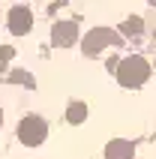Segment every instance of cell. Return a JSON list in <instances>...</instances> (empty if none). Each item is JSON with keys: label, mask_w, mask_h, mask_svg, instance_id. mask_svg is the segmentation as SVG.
<instances>
[{"label": "cell", "mask_w": 156, "mask_h": 159, "mask_svg": "<svg viewBox=\"0 0 156 159\" xmlns=\"http://www.w3.org/2000/svg\"><path fill=\"white\" fill-rule=\"evenodd\" d=\"M147 75H150V66L138 54L123 57V60L117 63V81H120L123 87H141V84L147 81Z\"/></svg>", "instance_id": "1"}, {"label": "cell", "mask_w": 156, "mask_h": 159, "mask_svg": "<svg viewBox=\"0 0 156 159\" xmlns=\"http://www.w3.org/2000/svg\"><path fill=\"white\" fill-rule=\"evenodd\" d=\"M9 30H12V33L15 36H21V33H27V30H30V27H33V15H30V9L27 6H12L9 9Z\"/></svg>", "instance_id": "5"}, {"label": "cell", "mask_w": 156, "mask_h": 159, "mask_svg": "<svg viewBox=\"0 0 156 159\" xmlns=\"http://www.w3.org/2000/svg\"><path fill=\"white\" fill-rule=\"evenodd\" d=\"M120 33H123V36H135V33H141V18H138V15L126 18V21L120 24Z\"/></svg>", "instance_id": "8"}, {"label": "cell", "mask_w": 156, "mask_h": 159, "mask_svg": "<svg viewBox=\"0 0 156 159\" xmlns=\"http://www.w3.org/2000/svg\"><path fill=\"white\" fill-rule=\"evenodd\" d=\"M132 156H135V147L126 138H114L105 147V159H132Z\"/></svg>", "instance_id": "6"}, {"label": "cell", "mask_w": 156, "mask_h": 159, "mask_svg": "<svg viewBox=\"0 0 156 159\" xmlns=\"http://www.w3.org/2000/svg\"><path fill=\"white\" fill-rule=\"evenodd\" d=\"M45 135H48V126H45L42 117H36V114H27L24 120L18 123V138H21V144H27V147L42 144Z\"/></svg>", "instance_id": "3"}, {"label": "cell", "mask_w": 156, "mask_h": 159, "mask_svg": "<svg viewBox=\"0 0 156 159\" xmlns=\"http://www.w3.org/2000/svg\"><path fill=\"white\" fill-rule=\"evenodd\" d=\"M51 39L54 45H60V48H69V45L78 42V24L75 21H60V24L51 27Z\"/></svg>", "instance_id": "4"}, {"label": "cell", "mask_w": 156, "mask_h": 159, "mask_svg": "<svg viewBox=\"0 0 156 159\" xmlns=\"http://www.w3.org/2000/svg\"><path fill=\"white\" fill-rule=\"evenodd\" d=\"M9 57H12V48H0V63L9 60Z\"/></svg>", "instance_id": "10"}, {"label": "cell", "mask_w": 156, "mask_h": 159, "mask_svg": "<svg viewBox=\"0 0 156 159\" xmlns=\"http://www.w3.org/2000/svg\"><path fill=\"white\" fill-rule=\"evenodd\" d=\"M0 123H3V114H0Z\"/></svg>", "instance_id": "11"}, {"label": "cell", "mask_w": 156, "mask_h": 159, "mask_svg": "<svg viewBox=\"0 0 156 159\" xmlns=\"http://www.w3.org/2000/svg\"><path fill=\"white\" fill-rule=\"evenodd\" d=\"M108 45H120V33H117V30H108V27H93V30L84 33L81 48H84L87 57H93V54H99L102 48H108Z\"/></svg>", "instance_id": "2"}, {"label": "cell", "mask_w": 156, "mask_h": 159, "mask_svg": "<svg viewBox=\"0 0 156 159\" xmlns=\"http://www.w3.org/2000/svg\"><path fill=\"white\" fill-rule=\"evenodd\" d=\"M9 78H12V81H21V84H27V87H33V84H36V81L30 78V75H27V72H12V75H9Z\"/></svg>", "instance_id": "9"}, {"label": "cell", "mask_w": 156, "mask_h": 159, "mask_svg": "<svg viewBox=\"0 0 156 159\" xmlns=\"http://www.w3.org/2000/svg\"><path fill=\"white\" fill-rule=\"evenodd\" d=\"M66 117H69V123H81L87 117V105L84 102H72V105L66 108Z\"/></svg>", "instance_id": "7"}]
</instances>
